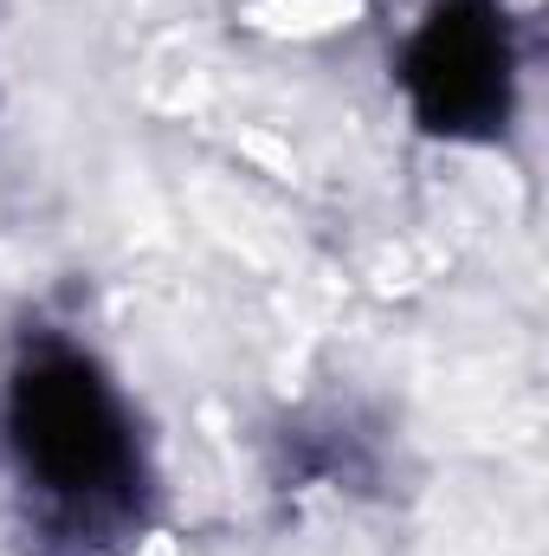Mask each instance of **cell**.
<instances>
[{
	"instance_id": "cell-1",
	"label": "cell",
	"mask_w": 549,
	"mask_h": 556,
	"mask_svg": "<svg viewBox=\"0 0 549 556\" xmlns=\"http://www.w3.org/2000/svg\"><path fill=\"white\" fill-rule=\"evenodd\" d=\"M0 446L13 485L46 538L72 551L124 544L149 518V459L117 382L59 330H26L7 389H0Z\"/></svg>"
},
{
	"instance_id": "cell-2",
	"label": "cell",
	"mask_w": 549,
	"mask_h": 556,
	"mask_svg": "<svg viewBox=\"0 0 549 556\" xmlns=\"http://www.w3.org/2000/svg\"><path fill=\"white\" fill-rule=\"evenodd\" d=\"M413 124L446 142H498L518 111V26L505 0H433L401 52Z\"/></svg>"
}]
</instances>
